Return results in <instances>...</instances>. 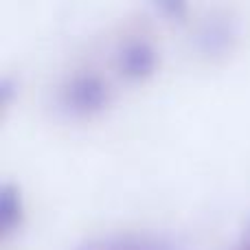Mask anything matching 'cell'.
I'll return each instance as SVG.
<instances>
[{"mask_svg": "<svg viewBox=\"0 0 250 250\" xmlns=\"http://www.w3.org/2000/svg\"><path fill=\"white\" fill-rule=\"evenodd\" d=\"M110 101V88L99 75L77 73L62 86L60 104L75 117H92Z\"/></svg>", "mask_w": 250, "mask_h": 250, "instance_id": "6da1fadb", "label": "cell"}, {"mask_svg": "<svg viewBox=\"0 0 250 250\" xmlns=\"http://www.w3.org/2000/svg\"><path fill=\"white\" fill-rule=\"evenodd\" d=\"M75 250H180L173 239L149 230H112L86 237Z\"/></svg>", "mask_w": 250, "mask_h": 250, "instance_id": "7a4b0ae2", "label": "cell"}, {"mask_svg": "<svg viewBox=\"0 0 250 250\" xmlns=\"http://www.w3.org/2000/svg\"><path fill=\"white\" fill-rule=\"evenodd\" d=\"M158 66V53L147 40H129L117 53V68L127 79H145Z\"/></svg>", "mask_w": 250, "mask_h": 250, "instance_id": "3957f363", "label": "cell"}, {"mask_svg": "<svg viewBox=\"0 0 250 250\" xmlns=\"http://www.w3.org/2000/svg\"><path fill=\"white\" fill-rule=\"evenodd\" d=\"M24 222V200H22L20 187L4 180L0 187V239L7 242L11 235L20 230Z\"/></svg>", "mask_w": 250, "mask_h": 250, "instance_id": "277c9868", "label": "cell"}, {"mask_svg": "<svg viewBox=\"0 0 250 250\" xmlns=\"http://www.w3.org/2000/svg\"><path fill=\"white\" fill-rule=\"evenodd\" d=\"M233 38H235V29L230 26V22L215 20V22H208L202 29V33H200V44H202V48L207 53H217V51L229 48Z\"/></svg>", "mask_w": 250, "mask_h": 250, "instance_id": "5b68a950", "label": "cell"}, {"mask_svg": "<svg viewBox=\"0 0 250 250\" xmlns=\"http://www.w3.org/2000/svg\"><path fill=\"white\" fill-rule=\"evenodd\" d=\"M16 92V83H13L11 77H2L0 82V104H2V110H7L11 105V97Z\"/></svg>", "mask_w": 250, "mask_h": 250, "instance_id": "8992f818", "label": "cell"}, {"mask_svg": "<svg viewBox=\"0 0 250 250\" xmlns=\"http://www.w3.org/2000/svg\"><path fill=\"white\" fill-rule=\"evenodd\" d=\"M156 9H158L160 13H165V16L169 18H180L182 13L187 11V7L182 2H173V0H167V2H158L156 4Z\"/></svg>", "mask_w": 250, "mask_h": 250, "instance_id": "52a82bcc", "label": "cell"}, {"mask_svg": "<svg viewBox=\"0 0 250 250\" xmlns=\"http://www.w3.org/2000/svg\"><path fill=\"white\" fill-rule=\"evenodd\" d=\"M239 244H244V246H250V220L246 222V226H244V230H242V239H239Z\"/></svg>", "mask_w": 250, "mask_h": 250, "instance_id": "ba28073f", "label": "cell"}, {"mask_svg": "<svg viewBox=\"0 0 250 250\" xmlns=\"http://www.w3.org/2000/svg\"><path fill=\"white\" fill-rule=\"evenodd\" d=\"M235 250H250V246H244V244H239V246L235 248Z\"/></svg>", "mask_w": 250, "mask_h": 250, "instance_id": "9c48e42d", "label": "cell"}]
</instances>
